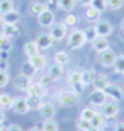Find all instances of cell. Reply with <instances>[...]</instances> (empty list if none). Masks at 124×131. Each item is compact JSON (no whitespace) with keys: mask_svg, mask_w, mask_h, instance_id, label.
I'll use <instances>...</instances> for the list:
<instances>
[{"mask_svg":"<svg viewBox=\"0 0 124 131\" xmlns=\"http://www.w3.org/2000/svg\"><path fill=\"white\" fill-rule=\"evenodd\" d=\"M80 97H78V94H75L70 89V90H61V92L58 94V104L63 107H72L75 104H78Z\"/></svg>","mask_w":124,"mask_h":131,"instance_id":"cell-1","label":"cell"},{"mask_svg":"<svg viewBox=\"0 0 124 131\" xmlns=\"http://www.w3.org/2000/svg\"><path fill=\"white\" fill-rule=\"evenodd\" d=\"M76 4H80L82 7H88L92 4V0H76Z\"/></svg>","mask_w":124,"mask_h":131,"instance_id":"cell-46","label":"cell"},{"mask_svg":"<svg viewBox=\"0 0 124 131\" xmlns=\"http://www.w3.org/2000/svg\"><path fill=\"white\" fill-rule=\"evenodd\" d=\"M76 129H78V131H92V124H90V121H83V119H78V121H76Z\"/></svg>","mask_w":124,"mask_h":131,"instance_id":"cell-40","label":"cell"},{"mask_svg":"<svg viewBox=\"0 0 124 131\" xmlns=\"http://www.w3.org/2000/svg\"><path fill=\"white\" fill-rule=\"evenodd\" d=\"M92 129H97V131H102L105 128V124H107V117L102 114V112H95V116L92 117Z\"/></svg>","mask_w":124,"mask_h":131,"instance_id":"cell-15","label":"cell"},{"mask_svg":"<svg viewBox=\"0 0 124 131\" xmlns=\"http://www.w3.org/2000/svg\"><path fill=\"white\" fill-rule=\"evenodd\" d=\"M66 26H72V27H75L76 24H78V17H76L75 14H66V17H65V20H63Z\"/></svg>","mask_w":124,"mask_h":131,"instance_id":"cell-43","label":"cell"},{"mask_svg":"<svg viewBox=\"0 0 124 131\" xmlns=\"http://www.w3.org/2000/svg\"><path fill=\"white\" fill-rule=\"evenodd\" d=\"M100 14L102 12H99L97 9H94V7H87V10H85V19L87 20H90V22H97V20L100 19Z\"/></svg>","mask_w":124,"mask_h":131,"instance_id":"cell-26","label":"cell"},{"mask_svg":"<svg viewBox=\"0 0 124 131\" xmlns=\"http://www.w3.org/2000/svg\"><path fill=\"white\" fill-rule=\"evenodd\" d=\"M112 68H114L116 73H121V75H124V54H121V56H117V58H116Z\"/></svg>","mask_w":124,"mask_h":131,"instance_id":"cell-36","label":"cell"},{"mask_svg":"<svg viewBox=\"0 0 124 131\" xmlns=\"http://www.w3.org/2000/svg\"><path fill=\"white\" fill-rule=\"evenodd\" d=\"M110 85V80L107 75H104V73H99V75H95V80H94V87L97 89V90H105V89Z\"/></svg>","mask_w":124,"mask_h":131,"instance_id":"cell-17","label":"cell"},{"mask_svg":"<svg viewBox=\"0 0 124 131\" xmlns=\"http://www.w3.org/2000/svg\"><path fill=\"white\" fill-rule=\"evenodd\" d=\"M68 78V83H70V87L75 94H80L83 90V83H82V70H72V72L66 75Z\"/></svg>","mask_w":124,"mask_h":131,"instance_id":"cell-3","label":"cell"},{"mask_svg":"<svg viewBox=\"0 0 124 131\" xmlns=\"http://www.w3.org/2000/svg\"><path fill=\"white\" fill-rule=\"evenodd\" d=\"M83 38H85V43H94L99 36H97V31H95V26H88L87 29H83Z\"/></svg>","mask_w":124,"mask_h":131,"instance_id":"cell-29","label":"cell"},{"mask_svg":"<svg viewBox=\"0 0 124 131\" xmlns=\"http://www.w3.org/2000/svg\"><path fill=\"white\" fill-rule=\"evenodd\" d=\"M9 53L10 51H0V60H9Z\"/></svg>","mask_w":124,"mask_h":131,"instance_id":"cell-48","label":"cell"},{"mask_svg":"<svg viewBox=\"0 0 124 131\" xmlns=\"http://www.w3.org/2000/svg\"><path fill=\"white\" fill-rule=\"evenodd\" d=\"M0 22H2V14H0Z\"/></svg>","mask_w":124,"mask_h":131,"instance_id":"cell-54","label":"cell"},{"mask_svg":"<svg viewBox=\"0 0 124 131\" xmlns=\"http://www.w3.org/2000/svg\"><path fill=\"white\" fill-rule=\"evenodd\" d=\"M38 128L41 131H58V123L53 121V119H44V123L39 124Z\"/></svg>","mask_w":124,"mask_h":131,"instance_id":"cell-32","label":"cell"},{"mask_svg":"<svg viewBox=\"0 0 124 131\" xmlns=\"http://www.w3.org/2000/svg\"><path fill=\"white\" fill-rule=\"evenodd\" d=\"M9 82H10V75H9V72H7V70H0V89L5 87V85H7Z\"/></svg>","mask_w":124,"mask_h":131,"instance_id":"cell-42","label":"cell"},{"mask_svg":"<svg viewBox=\"0 0 124 131\" xmlns=\"http://www.w3.org/2000/svg\"><path fill=\"white\" fill-rule=\"evenodd\" d=\"M44 5H46V10H51V12H53V10L58 7V2H56V0H46Z\"/></svg>","mask_w":124,"mask_h":131,"instance_id":"cell-44","label":"cell"},{"mask_svg":"<svg viewBox=\"0 0 124 131\" xmlns=\"http://www.w3.org/2000/svg\"><path fill=\"white\" fill-rule=\"evenodd\" d=\"M12 111H14L15 114H26V112L31 111L29 106H27L26 97H15L14 99V104H12Z\"/></svg>","mask_w":124,"mask_h":131,"instance_id":"cell-10","label":"cell"},{"mask_svg":"<svg viewBox=\"0 0 124 131\" xmlns=\"http://www.w3.org/2000/svg\"><path fill=\"white\" fill-rule=\"evenodd\" d=\"M27 131H41L39 128H31V129H27Z\"/></svg>","mask_w":124,"mask_h":131,"instance_id":"cell-52","label":"cell"},{"mask_svg":"<svg viewBox=\"0 0 124 131\" xmlns=\"http://www.w3.org/2000/svg\"><path fill=\"white\" fill-rule=\"evenodd\" d=\"M20 20V15H19V12H15V10H12V12H7V14H4L2 15V22L4 24H17Z\"/></svg>","mask_w":124,"mask_h":131,"instance_id":"cell-21","label":"cell"},{"mask_svg":"<svg viewBox=\"0 0 124 131\" xmlns=\"http://www.w3.org/2000/svg\"><path fill=\"white\" fill-rule=\"evenodd\" d=\"M46 73H48V75L53 78V80H54V82H58V80H61V78H63L65 70H63L61 65L54 63V65H51V67H48V72H46Z\"/></svg>","mask_w":124,"mask_h":131,"instance_id":"cell-16","label":"cell"},{"mask_svg":"<svg viewBox=\"0 0 124 131\" xmlns=\"http://www.w3.org/2000/svg\"><path fill=\"white\" fill-rule=\"evenodd\" d=\"M53 82H54V80H53V78L49 77L48 73H43V75L39 77V83H41V85H43L44 89H48V87H49V85H51Z\"/></svg>","mask_w":124,"mask_h":131,"instance_id":"cell-41","label":"cell"},{"mask_svg":"<svg viewBox=\"0 0 124 131\" xmlns=\"http://www.w3.org/2000/svg\"><path fill=\"white\" fill-rule=\"evenodd\" d=\"M53 43H54V39L51 38V34H39L38 39H36V44H38L39 51H43V49H48L53 46Z\"/></svg>","mask_w":124,"mask_h":131,"instance_id":"cell-13","label":"cell"},{"mask_svg":"<svg viewBox=\"0 0 124 131\" xmlns=\"http://www.w3.org/2000/svg\"><path fill=\"white\" fill-rule=\"evenodd\" d=\"M92 131H97V129H92Z\"/></svg>","mask_w":124,"mask_h":131,"instance_id":"cell-55","label":"cell"},{"mask_svg":"<svg viewBox=\"0 0 124 131\" xmlns=\"http://www.w3.org/2000/svg\"><path fill=\"white\" fill-rule=\"evenodd\" d=\"M66 44L70 49H78L85 44V38H83V31L80 29H73L70 31L68 34V39H66Z\"/></svg>","mask_w":124,"mask_h":131,"instance_id":"cell-2","label":"cell"},{"mask_svg":"<svg viewBox=\"0 0 124 131\" xmlns=\"http://www.w3.org/2000/svg\"><path fill=\"white\" fill-rule=\"evenodd\" d=\"M27 61L32 65L36 70H41L43 67H46V58H44V54H43V53H38V54H34V56H31Z\"/></svg>","mask_w":124,"mask_h":131,"instance_id":"cell-18","label":"cell"},{"mask_svg":"<svg viewBox=\"0 0 124 131\" xmlns=\"http://www.w3.org/2000/svg\"><path fill=\"white\" fill-rule=\"evenodd\" d=\"M92 48L95 49L97 53H100V51H104V49L109 48V41H107V38H97L94 43H92Z\"/></svg>","mask_w":124,"mask_h":131,"instance_id":"cell-24","label":"cell"},{"mask_svg":"<svg viewBox=\"0 0 124 131\" xmlns=\"http://www.w3.org/2000/svg\"><path fill=\"white\" fill-rule=\"evenodd\" d=\"M14 10V2L12 0H0V14L4 15L7 12H12Z\"/></svg>","mask_w":124,"mask_h":131,"instance_id":"cell-35","label":"cell"},{"mask_svg":"<svg viewBox=\"0 0 124 131\" xmlns=\"http://www.w3.org/2000/svg\"><path fill=\"white\" fill-rule=\"evenodd\" d=\"M58 2V9L65 10V12H70V10L75 9L76 0H56Z\"/></svg>","mask_w":124,"mask_h":131,"instance_id":"cell-31","label":"cell"},{"mask_svg":"<svg viewBox=\"0 0 124 131\" xmlns=\"http://www.w3.org/2000/svg\"><path fill=\"white\" fill-rule=\"evenodd\" d=\"M26 92H27V95H36V97L43 99V95H46V89H44L39 82H31Z\"/></svg>","mask_w":124,"mask_h":131,"instance_id":"cell-14","label":"cell"},{"mask_svg":"<svg viewBox=\"0 0 124 131\" xmlns=\"http://www.w3.org/2000/svg\"><path fill=\"white\" fill-rule=\"evenodd\" d=\"M95 109L94 107H83L80 111V117L78 119H83V121H92V117L95 116Z\"/></svg>","mask_w":124,"mask_h":131,"instance_id":"cell-33","label":"cell"},{"mask_svg":"<svg viewBox=\"0 0 124 131\" xmlns=\"http://www.w3.org/2000/svg\"><path fill=\"white\" fill-rule=\"evenodd\" d=\"M7 68H9L7 60H0V70H7Z\"/></svg>","mask_w":124,"mask_h":131,"instance_id":"cell-47","label":"cell"},{"mask_svg":"<svg viewBox=\"0 0 124 131\" xmlns=\"http://www.w3.org/2000/svg\"><path fill=\"white\" fill-rule=\"evenodd\" d=\"M12 104H14V97H12L10 94H7V92L0 94V107H2L4 111L12 109Z\"/></svg>","mask_w":124,"mask_h":131,"instance_id":"cell-22","label":"cell"},{"mask_svg":"<svg viewBox=\"0 0 124 131\" xmlns=\"http://www.w3.org/2000/svg\"><path fill=\"white\" fill-rule=\"evenodd\" d=\"M95 31H97V36H99V38H107V36H110V34H112L114 27L110 26L109 20L99 19V20L95 22Z\"/></svg>","mask_w":124,"mask_h":131,"instance_id":"cell-5","label":"cell"},{"mask_svg":"<svg viewBox=\"0 0 124 131\" xmlns=\"http://www.w3.org/2000/svg\"><path fill=\"white\" fill-rule=\"evenodd\" d=\"M10 48H12V41L0 34V51H10Z\"/></svg>","mask_w":124,"mask_h":131,"instance_id":"cell-37","label":"cell"},{"mask_svg":"<svg viewBox=\"0 0 124 131\" xmlns=\"http://www.w3.org/2000/svg\"><path fill=\"white\" fill-rule=\"evenodd\" d=\"M26 101H27L29 109H36V111H39V109H41V106H43V99H41V97H36V95H27V97H26Z\"/></svg>","mask_w":124,"mask_h":131,"instance_id":"cell-25","label":"cell"},{"mask_svg":"<svg viewBox=\"0 0 124 131\" xmlns=\"http://www.w3.org/2000/svg\"><path fill=\"white\" fill-rule=\"evenodd\" d=\"M54 63L61 65V67L68 65V63H70V53H68V51H65V49L56 51V53H54Z\"/></svg>","mask_w":124,"mask_h":131,"instance_id":"cell-19","label":"cell"},{"mask_svg":"<svg viewBox=\"0 0 124 131\" xmlns=\"http://www.w3.org/2000/svg\"><path fill=\"white\" fill-rule=\"evenodd\" d=\"M15 34H17V26L14 24H4L2 26V36H5V38H14Z\"/></svg>","mask_w":124,"mask_h":131,"instance_id":"cell-30","label":"cell"},{"mask_svg":"<svg viewBox=\"0 0 124 131\" xmlns=\"http://www.w3.org/2000/svg\"><path fill=\"white\" fill-rule=\"evenodd\" d=\"M36 72H38V70L29 63V61L22 63V67H20V75H24V77H27V78H32L34 75H36Z\"/></svg>","mask_w":124,"mask_h":131,"instance_id":"cell-28","label":"cell"},{"mask_svg":"<svg viewBox=\"0 0 124 131\" xmlns=\"http://www.w3.org/2000/svg\"><path fill=\"white\" fill-rule=\"evenodd\" d=\"M29 83H31V78L24 77V75H20L19 78H15V82H14V87L17 89V90H22V92H26L29 87Z\"/></svg>","mask_w":124,"mask_h":131,"instance_id":"cell-23","label":"cell"},{"mask_svg":"<svg viewBox=\"0 0 124 131\" xmlns=\"http://www.w3.org/2000/svg\"><path fill=\"white\" fill-rule=\"evenodd\" d=\"M44 10H46L44 2H32V4H31V14L36 15V17H38L41 12H44Z\"/></svg>","mask_w":124,"mask_h":131,"instance_id":"cell-34","label":"cell"},{"mask_svg":"<svg viewBox=\"0 0 124 131\" xmlns=\"http://www.w3.org/2000/svg\"><path fill=\"white\" fill-rule=\"evenodd\" d=\"M121 32H122V34H124V19H122V20H121Z\"/></svg>","mask_w":124,"mask_h":131,"instance_id":"cell-51","label":"cell"},{"mask_svg":"<svg viewBox=\"0 0 124 131\" xmlns=\"http://www.w3.org/2000/svg\"><path fill=\"white\" fill-rule=\"evenodd\" d=\"M68 32V26L65 24V22H56V24L51 26V31H49V34H51V38L54 39V41H61L65 36H66Z\"/></svg>","mask_w":124,"mask_h":131,"instance_id":"cell-6","label":"cell"},{"mask_svg":"<svg viewBox=\"0 0 124 131\" xmlns=\"http://www.w3.org/2000/svg\"><path fill=\"white\" fill-rule=\"evenodd\" d=\"M0 123H2V124L5 123V111L2 109V107H0Z\"/></svg>","mask_w":124,"mask_h":131,"instance_id":"cell-50","label":"cell"},{"mask_svg":"<svg viewBox=\"0 0 124 131\" xmlns=\"http://www.w3.org/2000/svg\"><path fill=\"white\" fill-rule=\"evenodd\" d=\"M95 80V72L92 70V68H87V70H82V83H83V87L87 85H92Z\"/></svg>","mask_w":124,"mask_h":131,"instance_id":"cell-20","label":"cell"},{"mask_svg":"<svg viewBox=\"0 0 124 131\" xmlns=\"http://www.w3.org/2000/svg\"><path fill=\"white\" fill-rule=\"evenodd\" d=\"M124 7V0H107V9L110 10H119Z\"/></svg>","mask_w":124,"mask_h":131,"instance_id":"cell-39","label":"cell"},{"mask_svg":"<svg viewBox=\"0 0 124 131\" xmlns=\"http://www.w3.org/2000/svg\"><path fill=\"white\" fill-rule=\"evenodd\" d=\"M24 53L27 54V58H31V56H34V54L41 53L38 48V44H36V41H29V43L24 44Z\"/></svg>","mask_w":124,"mask_h":131,"instance_id":"cell-27","label":"cell"},{"mask_svg":"<svg viewBox=\"0 0 124 131\" xmlns=\"http://www.w3.org/2000/svg\"><path fill=\"white\" fill-rule=\"evenodd\" d=\"M105 101H107V95H105L104 90L94 89V92L88 95V104H90V107H100Z\"/></svg>","mask_w":124,"mask_h":131,"instance_id":"cell-8","label":"cell"},{"mask_svg":"<svg viewBox=\"0 0 124 131\" xmlns=\"http://www.w3.org/2000/svg\"><path fill=\"white\" fill-rule=\"evenodd\" d=\"M114 131H124V123H117L114 126Z\"/></svg>","mask_w":124,"mask_h":131,"instance_id":"cell-49","label":"cell"},{"mask_svg":"<svg viewBox=\"0 0 124 131\" xmlns=\"http://www.w3.org/2000/svg\"><path fill=\"white\" fill-rule=\"evenodd\" d=\"M38 22L43 27H51L54 24V14H53L51 10H44V12H41L38 15Z\"/></svg>","mask_w":124,"mask_h":131,"instance_id":"cell-12","label":"cell"},{"mask_svg":"<svg viewBox=\"0 0 124 131\" xmlns=\"http://www.w3.org/2000/svg\"><path fill=\"white\" fill-rule=\"evenodd\" d=\"M5 131H22V129H20V126H17V124H9Z\"/></svg>","mask_w":124,"mask_h":131,"instance_id":"cell-45","label":"cell"},{"mask_svg":"<svg viewBox=\"0 0 124 131\" xmlns=\"http://www.w3.org/2000/svg\"><path fill=\"white\" fill-rule=\"evenodd\" d=\"M104 92H105V95H107L109 101H114V102H121L122 101V89L117 87V85H114V83H110Z\"/></svg>","mask_w":124,"mask_h":131,"instance_id":"cell-9","label":"cell"},{"mask_svg":"<svg viewBox=\"0 0 124 131\" xmlns=\"http://www.w3.org/2000/svg\"><path fill=\"white\" fill-rule=\"evenodd\" d=\"M116 58H117V54H116L110 48H107V49H104V51L99 53V63L104 65V67H112L114 61H116Z\"/></svg>","mask_w":124,"mask_h":131,"instance_id":"cell-7","label":"cell"},{"mask_svg":"<svg viewBox=\"0 0 124 131\" xmlns=\"http://www.w3.org/2000/svg\"><path fill=\"white\" fill-rule=\"evenodd\" d=\"M90 7H94V9H97L99 12H104V10L107 9V0H92Z\"/></svg>","mask_w":124,"mask_h":131,"instance_id":"cell-38","label":"cell"},{"mask_svg":"<svg viewBox=\"0 0 124 131\" xmlns=\"http://www.w3.org/2000/svg\"><path fill=\"white\" fill-rule=\"evenodd\" d=\"M39 114H41L43 119H53L54 114H56V107H54L53 102H43V106L39 109Z\"/></svg>","mask_w":124,"mask_h":131,"instance_id":"cell-11","label":"cell"},{"mask_svg":"<svg viewBox=\"0 0 124 131\" xmlns=\"http://www.w3.org/2000/svg\"><path fill=\"white\" fill-rule=\"evenodd\" d=\"M5 129H7V128H4V124L0 123V131H5Z\"/></svg>","mask_w":124,"mask_h":131,"instance_id":"cell-53","label":"cell"},{"mask_svg":"<svg viewBox=\"0 0 124 131\" xmlns=\"http://www.w3.org/2000/svg\"><path fill=\"white\" fill-rule=\"evenodd\" d=\"M100 112L104 114L107 119H110V117H116L117 114H119V106H117V102H114V101H107L100 106Z\"/></svg>","mask_w":124,"mask_h":131,"instance_id":"cell-4","label":"cell"}]
</instances>
